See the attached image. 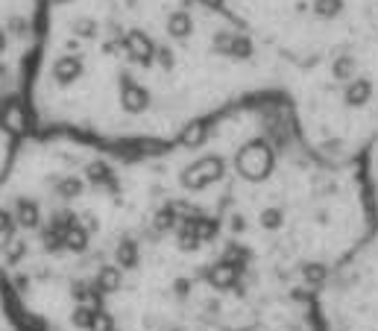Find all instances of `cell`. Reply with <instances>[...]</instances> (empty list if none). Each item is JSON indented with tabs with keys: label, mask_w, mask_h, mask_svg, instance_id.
I'll return each mask as SVG.
<instances>
[{
	"label": "cell",
	"mask_w": 378,
	"mask_h": 331,
	"mask_svg": "<svg viewBox=\"0 0 378 331\" xmlns=\"http://www.w3.org/2000/svg\"><path fill=\"white\" fill-rule=\"evenodd\" d=\"M226 176H229L226 156L208 153V156L197 158L191 168H185L182 176H179V182L188 188V191H205V188H211V185H220Z\"/></svg>",
	"instance_id": "6da1fadb"
},
{
	"label": "cell",
	"mask_w": 378,
	"mask_h": 331,
	"mask_svg": "<svg viewBox=\"0 0 378 331\" xmlns=\"http://www.w3.org/2000/svg\"><path fill=\"white\" fill-rule=\"evenodd\" d=\"M124 47H126V56L141 65V67H150L156 62V41L147 36V33H141V30H129L124 36Z\"/></svg>",
	"instance_id": "7a4b0ae2"
},
{
	"label": "cell",
	"mask_w": 378,
	"mask_h": 331,
	"mask_svg": "<svg viewBox=\"0 0 378 331\" xmlns=\"http://www.w3.org/2000/svg\"><path fill=\"white\" fill-rule=\"evenodd\" d=\"M150 106V91L135 82L129 74H121V109L126 114H141Z\"/></svg>",
	"instance_id": "3957f363"
},
{
	"label": "cell",
	"mask_w": 378,
	"mask_h": 331,
	"mask_svg": "<svg viewBox=\"0 0 378 331\" xmlns=\"http://www.w3.org/2000/svg\"><path fill=\"white\" fill-rule=\"evenodd\" d=\"M164 30H168V36L176 41L191 38L194 36V15L185 12V9H176L173 15H168V21H164Z\"/></svg>",
	"instance_id": "277c9868"
},
{
	"label": "cell",
	"mask_w": 378,
	"mask_h": 331,
	"mask_svg": "<svg viewBox=\"0 0 378 331\" xmlns=\"http://www.w3.org/2000/svg\"><path fill=\"white\" fill-rule=\"evenodd\" d=\"M80 74H82L80 56H62V59H56V65H53V82H56V85H70V82H77Z\"/></svg>",
	"instance_id": "5b68a950"
},
{
	"label": "cell",
	"mask_w": 378,
	"mask_h": 331,
	"mask_svg": "<svg viewBox=\"0 0 378 331\" xmlns=\"http://www.w3.org/2000/svg\"><path fill=\"white\" fill-rule=\"evenodd\" d=\"M208 135H211V124H208V121H197V124H191V126L185 129L182 144H188V147H200V144H205V141H208Z\"/></svg>",
	"instance_id": "8992f818"
},
{
	"label": "cell",
	"mask_w": 378,
	"mask_h": 331,
	"mask_svg": "<svg viewBox=\"0 0 378 331\" xmlns=\"http://www.w3.org/2000/svg\"><path fill=\"white\" fill-rule=\"evenodd\" d=\"M53 188H56V194H59L62 200H77V197L82 194V188H85V185H82L77 176H62Z\"/></svg>",
	"instance_id": "52a82bcc"
},
{
	"label": "cell",
	"mask_w": 378,
	"mask_h": 331,
	"mask_svg": "<svg viewBox=\"0 0 378 331\" xmlns=\"http://www.w3.org/2000/svg\"><path fill=\"white\" fill-rule=\"evenodd\" d=\"M0 124H4V129H9L12 135H21L23 129H27V124H23V112L18 106H9L4 114H0Z\"/></svg>",
	"instance_id": "ba28073f"
},
{
	"label": "cell",
	"mask_w": 378,
	"mask_h": 331,
	"mask_svg": "<svg viewBox=\"0 0 378 331\" xmlns=\"http://www.w3.org/2000/svg\"><path fill=\"white\" fill-rule=\"evenodd\" d=\"M97 18H77L74 23H70V33H74V38H82V41H88V38H97Z\"/></svg>",
	"instance_id": "9c48e42d"
},
{
	"label": "cell",
	"mask_w": 378,
	"mask_h": 331,
	"mask_svg": "<svg viewBox=\"0 0 378 331\" xmlns=\"http://www.w3.org/2000/svg\"><path fill=\"white\" fill-rule=\"evenodd\" d=\"M112 176H114V173L109 170V164H106V161H91L88 168H85V179H88L91 185H100V188H103Z\"/></svg>",
	"instance_id": "30bf717a"
},
{
	"label": "cell",
	"mask_w": 378,
	"mask_h": 331,
	"mask_svg": "<svg viewBox=\"0 0 378 331\" xmlns=\"http://www.w3.org/2000/svg\"><path fill=\"white\" fill-rule=\"evenodd\" d=\"M156 62L164 67V70H171L173 67V62H176V56H173V50H171V47H156Z\"/></svg>",
	"instance_id": "8fae6325"
},
{
	"label": "cell",
	"mask_w": 378,
	"mask_h": 331,
	"mask_svg": "<svg viewBox=\"0 0 378 331\" xmlns=\"http://www.w3.org/2000/svg\"><path fill=\"white\" fill-rule=\"evenodd\" d=\"M6 44H9V38H6V33H4V30H0V53L6 50Z\"/></svg>",
	"instance_id": "7c38bea8"
},
{
	"label": "cell",
	"mask_w": 378,
	"mask_h": 331,
	"mask_svg": "<svg viewBox=\"0 0 378 331\" xmlns=\"http://www.w3.org/2000/svg\"><path fill=\"white\" fill-rule=\"evenodd\" d=\"M50 4H56V6H65V4H74V0H50Z\"/></svg>",
	"instance_id": "4fadbf2b"
},
{
	"label": "cell",
	"mask_w": 378,
	"mask_h": 331,
	"mask_svg": "<svg viewBox=\"0 0 378 331\" xmlns=\"http://www.w3.org/2000/svg\"><path fill=\"white\" fill-rule=\"evenodd\" d=\"M0 70H4V67H0Z\"/></svg>",
	"instance_id": "5bb4252c"
}]
</instances>
